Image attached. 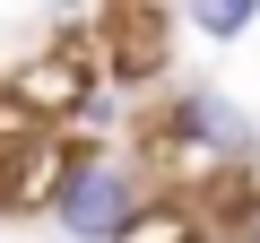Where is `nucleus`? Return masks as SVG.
Returning <instances> with one entry per match:
<instances>
[{"instance_id":"20e7f679","label":"nucleus","mask_w":260,"mask_h":243,"mask_svg":"<svg viewBox=\"0 0 260 243\" xmlns=\"http://www.w3.org/2000/svg\"><path fill=\"white\" fill-rule=\"evenodd\" d=\"M121 243H208V217H200V200H182V191H156L139 217L121 226Z\"/></svg>"},{"instance_id":"39448f33","label":"nucleus","mask_w":260,"mask_h":243,"mask_svg":"<svg viewBox=\"0 0 260 243\" xmlns=\"http://www.w3.org/2000/svg\"><path fill=\"white\" fill-rule=\"evenodd\" d=\"M182 26H200V35H217V44H234V35H251V26H260V9H251V0H243V9H191Z\"/></svg>"},{"instance_id":"7ed1b4c3","label":"nucleus","mask_w":260,"mask_h":243,"mask_svg":"<svg viewBox=\"0 0 260 243\" xmlns=\"http://www.w3.org/2000/svg\"><path fill=\"white\" fill-rule=\"evenodd\" d=\"M87 78H95V52H35V61H18L9 96H18V113L78 122V113H87Z\"/></svg>"},{"instance_id":"f03ea898","label":"nucleus","mask_w":260,"mask_h":243,"mask_svg":"<svg viewBox=\"0 0 260 243\" xmlns=\"http://www.w3.org/2000/svg\"><path fill=\"white\" fill-rule=\"evenodd\" d=\"M104 26V52H95V70L130 96V87H148V78H165V61H174V35H182V18L174 9H104L95 18Z\"/></svg>"},{"instance_id":"f257e3e1","label":"nucleus","mask_w":260,"mask_h":243,"mask_svg":"<svg viewBox=\"0 0 260 243\" xmlns=\"http://www.w3.org/2000/svg\"><path fill=\"white\" fill-rule=\"evenodd\" d=\"M148 208V183L130 157H104V148H70L61 157V183H52V217L70 243H121V226Z\"/></svg>"}]
</instances>
